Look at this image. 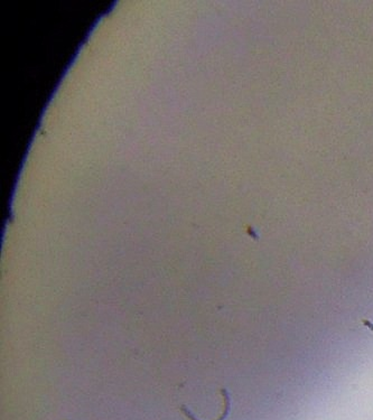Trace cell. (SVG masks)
Returning a JSON list of instances; mask_svg holds the SVG:
<instances>
[{
	"label": "cell",
	"instance_id": "obj_1",
	"mask_svg": "<svg viewBox=\"0 0 373 420\" xmlns=\"http://www.w3.org/2000/svg\"><path fill=\"white\" fill-rule=\"evenodd\" d=\"M362 323H363L364 325H366V326H367V327H369V328H370V330H371V332L373 333V324L371 323V322H370V321L363 320V321H362Z\"/></svg>",
	"mask_w": 373,
	"mask_h": 420
}]
</instances>
